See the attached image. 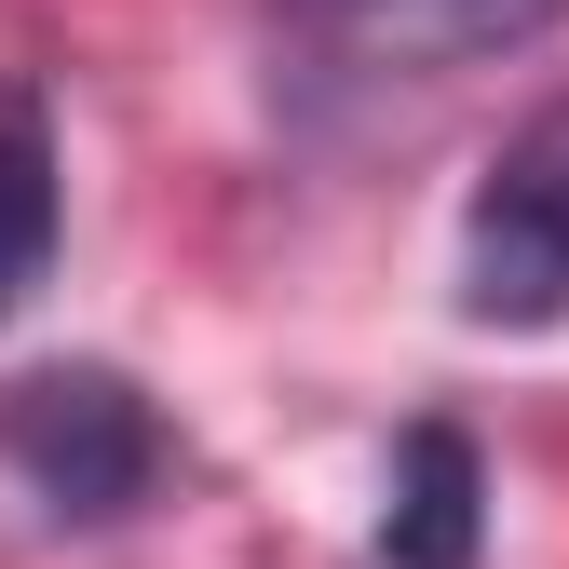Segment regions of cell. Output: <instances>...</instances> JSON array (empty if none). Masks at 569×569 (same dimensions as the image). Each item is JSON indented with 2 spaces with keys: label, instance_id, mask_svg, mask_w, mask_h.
<instances>
[{
  "label": "cell",
  "instance_id": "6da1fadb",
  "mask_svg": "<svg viewBox=\"0 0 569 569\" xmlns=\"http://www.w3.org/2000/svg\"><path fill=\"white\" fill-rule=\"evenodd\" d=\"M0 461L28 475L54 529H122L163 488V420L122 367H28L0 393Z\"/></svg>",
  "mask_w": 569,
  "mask_h": 569
},
{
  "label": "cell",
  "instance_id": "5b68a950",
  "mask_svg": "<svg viewBox=\"0 0 569 569\" xmlns=\"http://www.w3.org/2000/svg\"><path fill=\"white\" fill-rule=\"evenodd\" d=\"M54 231H68L54 109H41V82H0V312H28V299H41V271H54Z\"/></svg>",
  "mask_w": 569,
  "mask_h": 569
},
{
  "label": "cell",
  "instance_id": "277c9868",
  "mask_svg": "<svg viewBox=\"0 0 569 569\" xmlns=\"http://www.w3.org/2000/svg\"><path fill=\"white\" fill-rule=\"evenodd\" d=\"M488 556V461L461 420H407L380 475V569H475Z\"/></svg>",
  "mask_w": 569,
  "mask_h": 569
},
{
  "label": "cell",
  "instance_id": "3957f363",
  "mask_svg": "<svg viewBox=\"0 0 569 569\" xmlns=\"http://www.w3.org/2000/svg\"><path fill=\"white\" fill-rule=\"evenodd\" d=\"M284 28L339 68H380V82H448L475 54L569 28V0H284Z\"/></svg>",
  "mask_w": 569,
  "mask_h": 569
},
{
  "label": "cell",
  "instance_id": "7a4b0ae2",
  "mask_svg": "<svg viewBox=\"0 0 569 569\" xmlns=\"http://www.w3.org/2000/svg\"><path fill=\"white\" fill-rule=\"evenodd\" d=\"M461 326H569V96L529 109L461 203Z\"/></svg>",
  "mask_w": 569,
  "mask_h": 569
}]
</instances>
